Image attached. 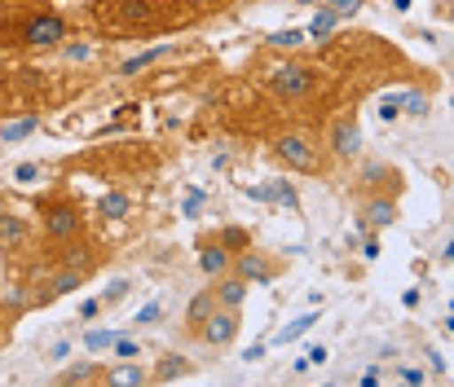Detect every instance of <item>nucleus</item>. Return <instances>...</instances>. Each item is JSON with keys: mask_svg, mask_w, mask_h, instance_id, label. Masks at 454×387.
I'll return each mask as SVG.
<instances>
[{"mask_svg": "<svg viewBox=\"0 0 454 387\" xmlns=\"http://www.w3.org/2000/svg\"><path fill=\"white\" fill-rule=\"evenodd\" d=\"M274 154H278V163L283 167H292V172H322V145L313 141V136H304V132H283L278 141H274Z\"/></svg>", "mask_w": 454, "mask_h": 387, "instance_id": "f257e3e1", "label": "nucleus"}, {"mask_svg": "<svg viewBox=\"0 0 454 387\" xmlns=\"http://www.w3.org/2000/svg\"><path fill=\"white\" fill-rule=\"evenodd\" d=\"M265 84H270V93L278 97V102H301L313 93V71L304 66V62H278L270 75H265Z\"/></svg>", "mask_w": 454, "mask_h": 387, "instance_id": "f03ea898", "label": "nucleus"}, {"mask_svg": "<svg viewBox=\"0 0 454 387\" xmlns=\"http://www.w3.org/2000/svg\"><path fill=\"white\" fill-rule=\"evenodd\" d=\"M67 40V18L62 13H31L27 22H22V44H31V49H58Z\"/></svg>", "mask_w": 454, "mask_h": 387, "instance_id": "7ed1b4c3", "label": "nucleus"}, {"mask_svg": "<svg viewBox=\"0 0 454 387\" xmlns=\"http://www.w3.org/2000/svg\"><path fill=\"white\" fill-rule=\"evenodd\" d=\"M44 234L53 238V243H71V238H80L84 234V216H80V207L75 203H49L44 207Z\"/></svg>", "mask_w": 454, "mask_h": 387, "instance_id": "20e7f679", "label": "nucleus"}, {"mask_svg": "<svg viewBox=\"0 0 454 387\" xmlns=\"http://www.w3.org/2000/svg\"><path fill=\"white\" fill-rule=\"evenodd\" d=\"M199 335H203V344H212V348H230V344L239 339V308H221V304H216V308L203 317Z\"/></svg>", "mask_w": 454, "mask_h": 387, "instance_id": "39448f33", "label": "nucleus"}, {"mask_svg": "<svg viewBox=\"0 0 454 387\" xmlns=\"http://www.w3.org/2000/svg\"><path fill=\"white\" fill-rule=\"evenodd\" d=\"M326 145H331L335 159H353V154L362 150V128H357V120H353V115L335 120V128H331V136H326Z\"/></svg>", "mask_w": 454, "mask_h": 387, "instance_id": "423d86ee", "label": "nucleus"}, {"mask_svg": "<svg viewBox=\"0 0 454 387\" xmlns=\"http://www.w3.org/2000/svg\"><path fill=\"white\" fill-rule=\"evenodd\" d=\"M230 264H234V259H230V252H225L221 243H203V247H199V268H203L207 277H225Z\"/></svg>", "mask_w": 454, "mask_h": 387, "instance_id": "0eeeda50", "label": "nucleus"}, {"mask_svg": "<svg viewBox=\"0 0 454 387\" xmlns=\"http://www.w3.org/2000/svg\"><path fill=\"white\" fill-rule=\"evenodd\" d=\"M212 295H216L221 308H243V299H247V277H230V273H225Z\"/></svg>", "mask_w": 454, "mask_h": 387, "instance_id": "6e6552de", "label": "nucleus"}, {"mask_svg": "<svg viewBox=\"0 0 454 387\" xmlns=\"http://www.w3.org/2000/svg\"><path fill=\"white\" fill-rule=\"evenodd\" d=\"M98 212H102L106 221H124V216L133 212V198H129L124 190H111V194H102V203H98Z\"/></svg>", "mask_w": 454, "mask_h": 387, "instance_id": "1a4fd4ad", "label": "nucleus"}, {"mask_svg": "<svg viewBox=\"0 0 454 387\" xmlns=\"http://www.w3.org/2000/svg\"><path fill=\"white\" fill-rule=\"evenodd\" d=\"M397 221V203H388V198H371L366 203V225L371 229H388Z\"/></svg>", "mask_w": 454, "mask_h": 387, "instance_id": "9d476101", "label": "nucleus"}, {"mask_svg": "<svg viewBox=\"0 0 454 387\" xmlns=\"http://www.w3.org/2000/svg\"><path fill=\"white\" fill-rule=\"evenodd\" d=\"M154 383H172V379H190V361H181V357H163L159 361V370L151 375Z\"/></svg>", "mask_w": 454, "mask_h": 387, "instance_id": "9b49d317", "label": "nucleus"}, {"mask_svg": "<svg viewBox=\"0 0 454 387\" xmlns=\"http://www.w3.org/2000/svg\"><path fill=\"white\" fill-rule=\"evenodd\" d=\"M84 286V268H62L53 282H49V295H71Z\"/></svg>", "mask_w": 454, "mask_h": 387, "instance_id": "f8f14e48", "label": "nucleus"}, {"mask_svg": "<svg viewBox=\"0 0 454 387\" xmlns=\"http://www.w3.org/2000/svg\"><path fill=\"white\" fill-rule=\"evenodd\" d=\"M313 321H317V317H313V313H304V317H296V321H292V326H283V330H278V335H274V344H278V348H283V344H296V339H301V335H309V330H313Z\"/></svg>", "mask_w": 454, "mask_h": 387, "instance_id": "ddd939ff", "label": "nucleus"}, {"mask_svg": "<svg viewBox=\"0 0 454 387\" xmlns=\"http://www.w3.org/2000/svg\"><path fill=\"white\" fill-rule=\"evenodd\" d=\"M98 379H102V370H98V366H89V361L67 366V370L58 375V383H98Z\"/></svg>", "mask_w": 454, "mask_h": 387, "instance_id": "4468645a", "label": "nucleus"}, {"mask_svg": "<svg viewBox=\"0 0 454 387\" xmlns=\"http://www.w3.org/2000/svg\"><path fill=\"white\" fill-rule=\"evenodd\" d=\"M234 264H239V273H243L247 282H270V264H265V259H256L252 252H247V256H239Z\"/></svg>", "mask_w": 454, "mask_h": 387, "instance_id": "2eb2a0df", "label": "nucleus"}, {"mask_svg": "<svg viewBox=\"0 0 454 387\" xmlns=\"http://www.w3.org/2000/svg\"><path fill=\"white\" fill-rule=\"evenodd\" d=\"M102 379L106 383H146L151 375L142 366H115V370H102Z\"/></svg>", "mask_w": 454, "mask_h": 387, "instance_id": "dca6fc26", "label": "nucleus"}, {"mask_svg": "<svg viewBox=\"0 0 454 387\" xmlns=\"http://www.w3.org/2000/svg\"><path fill=\"white\" fill-rule=\"evenodd\" d=\"M159 58H168V49H146V53H137V58H129V62L120 66V75H137V71H146V66H154Z\"/></svg>", "mask_w": 454, "mask_h": 387, "instance_id": "f3484780", "label": "nucleus"}, {"mask_svg": "<svg viewBox=\"0 0 454 387\" xmlns=\"http://www.w3.org/2000/svg\"><path fill=\"white\" fill-rule=\"evenodd\" d=\"M335 18H340L335 9H322V13H317V18L309 22V35H313V40H322V35H326V31L335 27Z\"/></svg>", "mask_w": 454, "mask_h": 387, "instance_id": "a211bd4d", "label": "nucleus"}, {"mask_svg": "<svg viewBox=\"0 0 454 387\" xmlns=\"http://www.w3.org/2000/svg\"><path fill=\"white\" fill-rule=\"evenodd\" d=\"M212 308H216V295H212V290H207V295H199V299H194V304H190V321H203V317H207V313H212Z\"/></svg>", "mask_w": 454, "mask_h": 387, "instance_id": "6ab92c4d", "label": "nucleus"}, {"mask_svg": "<svg viewBox=\"0 0 454 387\" xmlns=\"http://www.w3.org/2000/svg\"><path fill=\"white\" fill-rule=\"evenodd\" d=\"M115 339L120 335H111V330H93L89 335V352H106V348H115Z\"/></svg>", "mask_w": 454, "mask_h": 387, "instance_id": "aec40b11", "label": "nucleus"}, {"mask_svg": "<svg viewBox=\"0 0 454 387\" xmlns=\"http://www.w3.org/2000/svg\"><path fill=\"white\" fill-rule=\"evenodd\" d=\"M13 176H18L22 185H35V181H40V167H35V163H18V167H13Z\"/></svg>", "mask_w": 454, "mask_h": 387, "instance_id": "412c9836", "label": "nucleus"}, {"mask_svg": "<svg viewBox=\"0 0 454 387\" xmlns=\"http://www.w3.org/2000/svg\"><path fill=\"white\" fill-rule=\"evenodd\" d=\"M159 317H163V304L154 299V304H146V308L137 313V326H151V321H159Z\"/></svg>", "mask_w": 454, "mask_h": 387, "instance_id": "4be33fe9", "label": "nucleus"}, {"mask_svg": "<svg viewBox=\"0 0 454 387\" xmlns=\"http://www.w3.org/2000/svg\"><path fill=\"white\" fill-rule=\"evenodd\" d=\"M301 40H304L301 31H278V35H274V44H278V49H296Z\"/></svg>", "mask_w": 454, "mask_h": 387, "instance_id": "5701e85b", "label": "nucleus"}, {"mask_svg": "<svg viewBox=\"0 0 454 387\" xmlns=\"http://www.w3.org/2000/svg\"><path fill=\"white\" fill-rule=\"evenodd\" d=\"M129 286H133V282H115V286L102 295V304H115V299H124V295H129Z\"/></svg>", "mask_w": 454, "mask_h": 387, "instance_id": "b1692460", "label": "nucleus"}, {"mask_svg": "<svg viewBox=\"0 0 454 387\" xmlns=\"http://www.w3.org/2000/svg\"><path fill=\"white\" fill-rule=\"evenodd\" d=\"M322 361H326V348L317 344V348H309V352H304V361H301V366H322Z\"/></svg>", "mask_w": 454, "mask_h": 387, "instance_id": "393cba45", "label": "nucleus"}, {"mask_svg": "<svg viewBox=\"0 0 454 387\" xmlns=\"http://www.w3.org/2000/svg\"><path fill=\"white\" fill-rule=\"evenodd\" d=\"M27 132H35V120H22V124H13V128L4 132L9 141H18V136H27Z\"/></svg>", "mask_w": 454, "mask_h": 387, "instance_id": "a878e982", "label": "nucleus"}, {"mask_svg": "<svg viewBox=\"0 0 454 387\" xmlns=\"http://www.w3.org/2000/svg\"><path fill=\"white\" fill-rule=\"evenodd\" d=\"M115 357H137V344L133 339H115Z\"/></svg>", "mask_w": 454, "mask_h": 387, "instance_id": "bb28decb", "label": "nucleus"}, {"mask_svg": "<svg viewBox=\"0 0 454 387\" xmlns=\"http://www.w3.org/2000/svg\"><path fill=\"white\" fill-rule=\"evenodd\" d=\"M274 198H278V203H292V207H296V194H292V185H274Z\"/></svg>", "mask_w": 454, "mask_h": 387, "instance_id": "cd10ccee", "label": "nucleus"}, {"mask_svg": "<svg viewBox=\"0 0 454 387\" xmlns=\"http://www.w3.org/2000/svg\"><path fill=\"white\" fill-rule=\"evenodd\" d=\"M402 379H406V383H424L428 375H424V370H402Z\"/></svg>", "mask_w": 454, "mask_h": 387, "instance_id": "c85d7f7f", "label": "nucleus"}, {"mask_svg": "<svg viewBox=\"0 0 454 387\" xmlns=\"http://www.w3.org/2000/svg\"><path fill=\"white\" fill-rule=\"evenodd\" d=\"M0 106H4V93H0Z\"/></svg>", "mask_w": 454, "mask_h": 387, "instance_id": "c756f323", "label": "nucleus"}, {"mask_svg": "<svg viewBox=\"0 0 454 387\" xmlns=\"http://www.w3.org/2000/svg\"><path fill=\"white\" fill-rule=\"evenodd\" d=\"M0 339H4V335H0Z\"/></svg>", "mask_w": 454, "mask_h": 387, "instance_id": "7c9ffc66", "label": "nucleus"}]
</instances>
